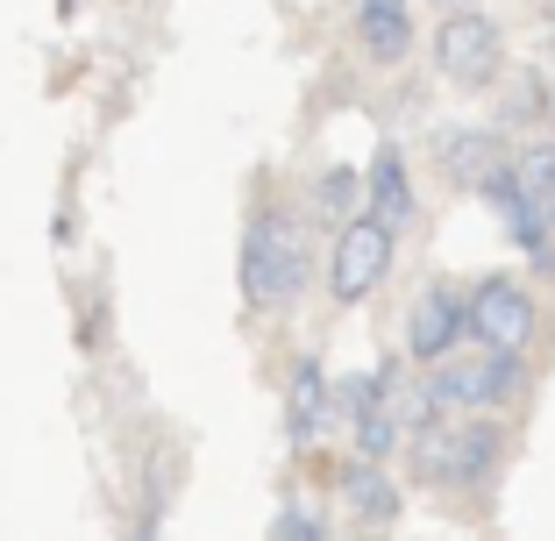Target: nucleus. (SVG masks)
I'll return each mask as SVG.
<instances>
[{
    "label": "nucleus",
    "instance_id": "nucleus-1",
    "mask_svg": "<svg viewBox=\"0 0 555 541\" xmlns=\"http://www.w3.org/2000/svg\"><path fill=\"white\" fill-rule=\"evenodd\" d=\"M321 257L313 249V221L299 199L271 193V179H257L243 214V235H235V293H243L249 321H285V313L307 307L313 279H321Z\"/></svg>",
    "mask_w": 555,
    "mask_h": 541
},
{
    "label": "nucleus",
    "instance_id": "nucleus-2",
    "mask_svg": "<svg viewBox=\"0 0 555 541\" xmlns=\"http://www.w3.org/2000/svg\"><path fill=\"white\" fill-rule=\"evenodd\" d=\"M506 463H513V427L499 413H449L406 442L413 485L456 499V506H491L506 485Z\"/></svg>",
    "mask_w": 555,
    "mask_h": 541
},
{
    "label": "nucleus",
    "instance_id": "nucleus-3",
    "mask_svg": "<svg viewBox=\"0 0 555 541\" xmlns=\"http://www.w3.org/2000/svg\"><path fill=\"white\" fill-rule=\"evenodd\" d=\"M421 392L441 421L449 413H513L527 399V357L520 349H491V343H463L441 363H427Z\"/></svg>",
    "mask_w": 555,
    "mask_h": 541
},
{
    "label": "nucleus",
    "instance_id": "nucleus-4",
    "mask_svg": "<svg viewBox=\"0 0 555 541\" xmlns=\"http://www.w3.org/2000/svg\"><path fill=\"white\" fill-rule=\"evenodd\" d=\"M435 79L449 93H470V100L506 86V29H499L491 8L463 0V8H449L435 22Z\"/></svg>",
    "mask_w": 555,
    "mask_h": 541
},
{
    "label": "nucleus",
    "instance_id": "nucleus-5",
    "mask_svg": "<svg viewBox=\"0 0 555 541\" xmlns=\"http://www.w3.org/2000/svg\"><path fill=\"white\" fill-rule=\"evenodd\" d=\"M392 257H399V229H385L377 214H357L343 229H327V257H321V293L327 307H363L377 285L392 279Z\"/></svg>",
    "mask_w": 555,
    "mask_h": 541
},
{
    "label": "nucleus",
    "instance_id": "nucleus-6",
    "mask_svg": "<svg viewBox=\"0 0 555 541\" xmlns=\"http://www.w3.org/2000/svg\"><path fill=\"white\" fill-rule=\"evenodd\" d=\"M477 199H485V207L499 214V229H506V243L527 257V271L555 285V207L541 199V185L520 171V150H513L506 165L491 171V185H485Z\"/></svg>",
    "mask_w": 555,
    "mask_h": 541
},
{
    "label": "nucleus",
    "instance_id": "nucleus-7",
    "mask_svg": "<svg viewBox=\"0 0 555 541\" xmlns=\"http://www.w3.org/2000/svg\"><path fill=\"white\" fill-rule=\"evenodd\" d=\"M541 329H548V313H541V293L520 271H477L470 279V343L534 357Z\"/></svg>",
    "mask_w": 555,
    "mask_h": 541
},
{
    "label": "nucleus",
    "instance_id": "nucleus-8",
    "mask_svg": "<svg viewBox=\"0 0 555 541\" xmlns=\"http://www.w3.org/2000/svg\"><path fill=\"white\" fill-rule=\"evenodd\" d=\"M470 343V285L463 279H427L421 299L406 307V363H441L449 349Z\"/></svg>",
    "mask_w": 555,
    "mask_h": 541
},
{
    "label": "nucleus",
    "instance_id": "nucleus-9",
    "mask_svg": "<svg viewBox=\"0 0 555 541\" xmlns=\"http://www.w3.org/2000/svg\"><path fill=\"white\" fill-rule=\"evenodd\" d=\"M327 435H343V421H335V377H327V363L313 349H299L293 371H285V449L307 456Z\"/></svg>",
    "mask_w": 555,
    "mask_h": 541
},
{
    "label": "nucleus",
    "instance_id": "nucleus-10",
    "mask_svg": "<svg viewBox=\"0 0 555 541\" xmlns=\"http://www.w3.org/2000/svg\"><path fill=\"white\" fill-rule=\"evenodd\" d=\"M513 150H506V129H499V121H441L435 129V165H441V179L456 185V193H485L491 185V171L506 165Z\"/></svg>",
    "mask_w": 555,
    "mask_h": 541
},
{
    "label": "nucleus",
    "instance_id": "nucleus-11",
    "mask_svg": "<svg viewBox=\"0 0 555 541\" xmlns=\"http://www.w3.org/2000/svg\"><path fill=\"white\" fill-rule=\"evenodd\" d=\"M335 492L349 506V527H371V534L399 527V513H406V485L392 477V456H357L349 449V463L335 471Z\"/></svg>",
    "mask_w": 555,
    "mask_h": 541
},
{
    "label": "nucleus",
    "instance_id": "nucleus-12",
    "mask_svg": "<svg viewBox=\"0 0 555 541\" xmlns=\"http://www.w3.org/2000/svg\"><path fill=\"white\" fill-rule=\"evenodd\" d=\"M363 185H371V207L363 214H377V221L399 229V235L421 229V179H413V157H406L399 136H377L371 165H363Z\"/></svg>",
    "mask_w": 555,
    "mask_h": 541
},
{
    "label": "nucleus",
    "instance_id": "nucleus-13",
    "mask_svg": "<svg viewBox=\"0 0 555 541\" xmlns=\"http://www.w3.org/2000/svg\"><path fill=\"white\" fill-rule=\"evenodd\" d=\"M349 43H357L377 72L413 65V43H421L413 0H349Z\"/></svg>",
    "mask_w": 555,
    "mask_h": 541
},
{
    "label": "nucleus",
    "instance_id": "nucleus-14",
    "mask_svg": "<svg viewBox=\"0 0 555 541\" xmlns=\"http://www.w3.org/2000/svg\"><path fill=\"white\" fill-rule=\"evenodd\" d=\"M499 129L506 136H548V121H555V79L548 72H520V86H499Z\"/></svg>",
    "mask_w": 555,
    "mask_h": 541
},
{
    "label": "nucleus",
    "instance_id": "nucleus-15",
    "mask_svg": "<svg viewBox=\"0 0 555 541\" xmlns=\"http://www.w3.org/2000/svg\"><path fill=\"white\" fill-rule=\"evenodd\" d=\"M363 207H371V185H363V165H327L321 179H313V214H321L327 229H343V221H357Z\"/></svg>",
    "mask_w": 555,
    "mask_h": 541
},
{
    "label": "nucleus",
    "instance_id": "nucleus-16",
    "mask_svg": "<svg viewBox=\"0 0 555 541\" xmlns=\"http://www.w3.org/2000/svg\"><path fill=\"white\" fill-rule=\"evenodd\" d=\"M271 534H278V541H327L335 527H327V513H313V506H293V499H285V506L271 513Z\"/></svg>",
    "mask_w": 555,
    "mask_h": 541
},
{
    "label": "nucleus",
    "instance_id": "nucleus-17",
    "mask_svg": "<svg viewBox=\"0 0 555 541\" xmlns=\"http://www.w3.org/2000/svg\"><path fill=\"white\" fill-rule=\"evenodd\" d=\"M520 171L541 185V199L555 207V136H527V143H520Z\"/></svg>",
    "mask_w": 555,
    "mask_h": 541
},
{
    "label": "nucleus",
    "instance_id": "nucleus-18",
    "mask_svg": "<svg viewBox=\"0 0 555 541\" xmlns=\"http://www.w3.org/2000/svg\"><path fill=\"white\" fill-rule=\"evenodd\" d=\"M541 15H548V22H541V29H548V50H555V0H548V8H541Z\"/></svg>",
    "mask_w": 555,
    "mask_h": 541
},
{
    "label": "nucleus",
    "instance_id": "nucleus-19",
    "mask_svg": "<svg viewBox=\"0 0 555 541\" xmlns=\"http://www.w3.org/2000/svg\"><path fill=\"white\" fill-rule=\"evenodd\" d=\"M449 8H463V0H449Z\"/></svg>",
    "mask_w": 555,
    "mask_h": 541
}]
</instances>
